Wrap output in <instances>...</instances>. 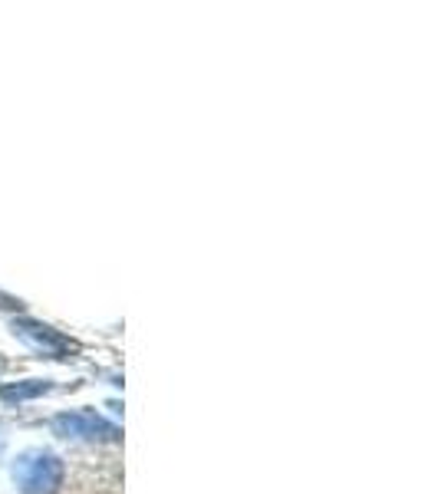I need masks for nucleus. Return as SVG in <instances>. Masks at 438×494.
<instances>
[{"label": "nucleus", "instance_id": "f03ea898", "mask_svg": "<svg viewBox=\"0 0 438 494\" xmlns=\"http://www.w3.org/2000/svg\"><path fill=\"white\" fill-rule=\"evenodd\" d=\"M53 435L59 438H82V442H119V428L106 422L99 412L80 409V412H59L53 415Z\"/></svg>", "mask_w": 438, "mask_h": 494}, {"label": "nucleus", "instance_id": "f257e3e1", "mask_svg": "<svg viewBox=\"0 0 438 494\" xmlns=\"http://www.w3.org/2000/svg\"><path fill=\"white\" fill-rule=\"evenodd\" d=\"M13 482L23 494H57L63 484V461L53 451H23L13 465Z\"/></svg>", "mask_w": 438, "mask_h": 494}, {"label": "nucleus", "instance_id": "20e7f679", "mask_svg": "<svg viewBox=\"0 0 438 494\" xmlns=\"http://www.w3.org/2000/svg\"><path fill=\"white\" fill-rule=\"evenodd\" d=\"M50 389H53L50 380H23V382H13V386H0V399L4 403H27V399L46 396Z\"/></svg>", "mask_w": 438, "mask_h": 494}, {"label": "nucleus", "instance_id": "7ed1b4c3", "mask_svg": "<svg viewBox=\"0 0 438 494\" xmlns=\"http://www.w3.org/2000/svg\"><path fill=\"white\" fill-rule=\"evenodd\" d=\"M11 330L17 340H23L27 346H34L36 353H43V357H66L76 349L73 340H66L63 333H57L53 326H46L40 320H30V317H20V320L11 323Z\"/></svg>", "mask_w": 438, "mask_h": 494}, {"label": "nucleus", "instance_id": "39448f33", "mask_svg": "<svg viewBox=\"0 0 438 494\" xmlns=\"http://www.w3.org/2000/svg\"><path fill=\"white\" fill-rule=\"evenodd\" d=\"M4 369H7V359H4V357H0V372H4Z\"/></svg>", "mask_w": 438, "mask_h": 494}]
</instances>
